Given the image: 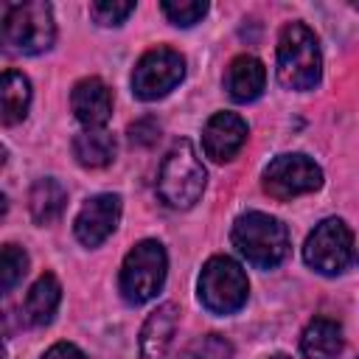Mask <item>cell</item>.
<instances>
[{
	"mask_svg": "<svg viewBox=\"0 0 359 359\" xmlns=\"http://www.w3.org/2000/svg\"><path fill=\"white\" fill-rule=\"evenodd\" d=\"M160 8L180 28H191L208 14V3L205 0H163Z\"/></svg>",
	"mask_w": 359,
	"mask_h": 359,
	"instance_id": "21",
	"label": "cell"
},
{
	"mask_svg": "<svg viewBox=\"0 0 359 359\" xmlns=\"http://www.w3.org/2000/svg\"><path fill=\"white\" fill-rule=\"evenodd\" d=\"M62 303V283L53 272H45L34 280V286L25 294V320L31 325H48Z\"/></svg>",
	"mask_w": 359,
	"mask_h": 359,
	"instance_id": "16",
	"label": "cell"
},
{
	"mask_svg": "<svg viewBox=\"0 0 359 359\" xmlns=\"http://www.w3.org/2000/svg\"><path fill=\"white\" fill-rule=\"evenodd\" d=\"M31 107V81L17 73V70H6L3 73V84H0V109H3V123L14 126L28 115Z\"/></svg>",
	"mask_w": 359,
	"mask_h": 359,
	"instance_id": "19",
	"label": "cell"
},
{
	"mask_svg": "<svg viewBox=\"0 0 359 359\" xmlns=\"http://www.w3.org/2000/svg\"><path fill=\"white\" fill-rule=\"evenodd\" d=\"M25 269H28L25 250H20L17 244H6L3 247V255H0V289L3 292H11L22 280Z\"/></svg>",
	"mask_w": 359,
	"mask_h": 359,
	"instance_id": "20",
	"label": "cell"
},
{
	"mask_svg": "<svg viewBox=\"0 0 359 359\" xmlns=\"http://www.w3.org/2000/svg\"><path fill=\"white\" fill-rule=\"evenodd\" d=\"M303 258L320 275L331 278V275L345 272L351 258H353V233H351V227L337 216L323 219L309 233L306 247H303Z\"/></svg>",
	"mask_w": 359,
	"mask_h": 359,
	"instance_id": "7",
	"label": "cell"
},
{
	"mask_svg": "<svg viewBox=\"0 0 359 359\" xmlns=\"http://www.w3.org/2000/svg\"><path fill=\"white\" fill-rule=\"evenodd\" d=\"M70 107L84 129H104V123L112 115V93L98 76H90L73 87Z\"/></svg>",
	"mask_w": 359,
	"mask_h": 359,
	"instance_id": "12",
	"label": "cell"
},
{
	"mask_svg": "<svg viewBox=\"0 0 359 359\" xmlns=\"http://www.w3.org/2000/svg\"><path fill=\"white\" fill-rule=\"evenodd\" d=\"M199 303L210 314H236L250 294V280L241 264L227 255H213L199 272Z\"/></svg>",
	"mask_w": 359,
	"mask_h": 359,
	"instance_id": "6",
	"label": "cell"
},
{
	"mask_svg": "<svg viewBox=\"0 0 359 359\" xmlns=\"http://www.w3.org/2000/svg\"><path fill=\"white\" fill-rule=\"evenodd\" d=\"M323 76V56L314 31L289 22L278 36V81L286 90H314Z\"/></svg>",
	"mask_w": 359,
	"mask_h": 359,
	"instance_id": "1",
	"label": "cell"
},
{
	"mask_svg": "<svg viewBox=\"0 0 359 359\" xmlns=\"http://www.w3.org/2000/svg\"><path fill=\"white\" fill-rule=\"evenodd\" d=\"M67 205V188L53 180V177H42L31 185V194H28V210H31V219L36 224H53L62 210Z\"/></svg>",
	"mask_w": 359,
	"mask_h": 359,
	"instance_id": "17",
	"label": "cell"
},
{
	"mask_svg": "<svg viewBox=\"0 0 359 359\" xmlns=\"http://www.w3.org/2000/svg\"><path fill=\"white\" fill-rule=\"evenodd\" d=\"M129 137H132V143L149 146V143H154V140L160 137V126H157L151 118H140V121H135V123L129 126Z\"/></svg>",
	"mask_w": 359,
	"mask_h": 359,
	"instance_id": "24",
	"label": "cell"
},
{
	"mask_svg": "<svg viewBox=\"0 0 359 359\" xmlns=\"http://www.w3.org/2000/svg\"><path fill=\"white\" fill-rule=\"evenodd\" d=\"M185 79V59L174 48H151L146 50L132 70V93L140 101H157L168 95Z\"/></svg>",
	"mask_w": 359,
	"mask_h": 359,
	"instance_id": "9",
	"label": "cell"
},
{
	"mask_svg": "<svg viewBox=\"0 0 359 359\" xmlns=\"http://www.w3.org/2000/svg\"><path fill=\"white\" fill-rule=\"evenodd\" d=\"M115 137L107 129H84L73 137V157L84 168H104L115 160Z\"/></svg>",
	"mask_w": 359,
	"mask_h": 359,
	"instance_id": "18",
	"label": "cell"
},
{
	"mask_svg": "<svg viewBox=\"0 0 359 359\" xmlns=\"http://www.w3.org/2000/svg\"><path fill=\"white\" fill-rule=\"evenodd\" d=\"M56 39L53 8L42 0L11 3L3 11V42L11 53L36 56L45 53Z\"/></svg>",
	"mask_w": 359,
	"mask_h": 359,
	"instance_id": "4",
	"label": "cell"
},
{
	"mask_svg": "<svg viewBox=\"0 0 359 359\" xmlns=\"http://www.w3.org/2000/svg\"><path fill=\"white\" fill-rule=\"evenodd\" d=\"M230 356H233V345L222 334H205L185 348L182 359H230Z\"/></svg>",
	"mask_w": 359,
	"mask_h": 359,
	"instance_id": "22",
	"label": "cell"
},
{
	"mask_svg": "<svg viewBox=\"0 0 359 359\" xmlns=\"http://www.w3.org/2000/svg\"><path fill=\"white\" fill-rule=\"evenodd\" d=\"M121 222V196L118 194H95L76 213L73 233L84 247L104 244Z\"/></svg>",
	"mask_w": 359,
	"mask_h": 359,
	"instance_id": "10",
	"label": "cell"
},
{
	"mask_svg": "<svg viewBox=\"0 0 359 359\" xmlns=\"http://www.w3.org/2000/svg\"><path fill=\"white\" fill-rule=\"evenodd\" d=\"M42 359H87V356H84V351H81L79 345H73V342H56V345H50V348L42 353Z\"/></svg>",
	"mask_w": 359,
	"mask_h": 359,
	"instance_id": "25",
	"label": "cell"
},
{
	"mask_svg": "<svg viewBox=\"0 0 359 359\" xmlns=\"http://www.w3.org/2000/svg\"><path fill=\"white\" fill-rule=\"evenodd\" d=\"M272 359H292V356H286V353H278V356H272Z\"/></svg>",
	"mask_w": 359,
	"mask_h": 359,
	"instance_id": "26",
	"label": "cell"
},
{
	"mask_svg": "<svg viewBox=\"0 0 359 359\" xmlns=\"http://www.w3.org/2000/svg\"><path fill=\"white\" fill-rule=\"evenodd\" d=\"M264 87H266V70H264L261 59L241 53L230 62V67L224 73V90L236 104L255 101L264 93Z\"/></svg>",
	"mask_w": 359,
	"mask_h": 359,
	"instance_id": "13",
	"label": "cell"
},
{
	"mask_svg": "<svg viewBox=\"0 0 359 359\" xmlns=\"http://www.w3.org/2000/svg\"><path fill=\"white\" fill-rule=\"evenodd\" d=\"M342 325L328 317L311 320L300 334V353L306 359H337L342 353Z\"/></svg>",
	"mask_w": 359,
	"mask_h": 359,
	"instance_id": "15",
	"label": "cell"
},
{
	"mask_svg": "<svg viewBox=\"0 0 359 359\" xmlns=\"http://www.w3.org/2000/svg\"><path fill=\"white\" fill-rule=\"evenodd\" d=\"M356 8H359V3H356Z\"/></svg>",
	"mask_w": 359,
	"mask_h": 359,
	"instance_id": "27",
	"label": "cell"
},
{
	"mask_svg": "<svg viewBox=\"0 0 359 359\" xmlns=\"http://www.w3.org/2000/svg\"><path fill=\"white\" fill-rule=\"evenodd\" d=\"M230 238H233V247L238 250V255L247 258V264H252L258 269L278 266L289 252L286 224L261 210H250V213L238 216Z\"/></svg>",
	"mask_w": 359,
	"mask_h": 359,
	"instance_id": "3",
	"label": "cell"
},
{
	"mask_svg": "<svg viewBox=\"0 0 359 359\" xmlns=\"http://www.w3.org/2000/svg\"><path fill=\"white\" fill-rule=\"evenodd\" d=\"M177 320L180 311L174 303H163L146 317L140 328V359H165L171 348V337L177 331Z\"/></svg>",
	"mask_w": 359,
	"mask_h": 359,
	"instance_id": "14",
	"label": "cell"
},
{
	"mask_svg": "<svg viewBox=\"0 0 359 359\" xmlns=\"http://www.w3.org/2000/svg\"><path fill=\"white\" fill-rule=\"evenodd\" d=\"M135 11V3L132 0H101V3H93L90 6V17L98 22V25H121L129 14Z\"/></svg>",
	"mask_w": 359,
	"mask_h": 359,
	"instance_id": "23",
	"label": "cell"
},
{
	"mask_svg": "<svg viewBox=\"0 0 359 359\" xmlns=\"http://www.w3.org/2000/svg\"><path fill=\"white\" fill-rule=\"evenodd\" d=\"M247 143V123L236 112H216L202 129V149L213 163L233 160Z\"/></svg>",
	"mask_w": 359,
	"mask_h": 359,
	"instance_id": "11",
	"label": "cell"
},
{
	"mask_svg": "<svg viewBox=\"0 0 359 359\" xmlns=\"http://www.w3.org/2000/svg\"><path fill=\"white\" fill-rule=\"evenodd\" d=\"M165 272H168V255L163 250L160 241L154 238H146V241H137L123 264H121V278H118V286H121V294L129 306H140V303H149L165 283Z\"/></svg>",
	"mask_w": 359,
	"mask_h": 359,
	"instance_id": "5",
	"label": "cell"
},
{
	"mask_svg": "<svg viewBox=\"0 0 359 359\" xmlns=\"http://www.w3.org/2000/svg\"><path fill=\"white\" fill-rule=\"evenodd\" d=\"M205 180H208V174H205V165H202L194 143L177 140L160 163L157 194L168 208L188 210L199 202V196L205 191Z\"/></svg>",
	"mask_w": 359,
	"mask_h": 359,
	"instance_id": "2",
	"label": "cell"
},
{
	"mask_svg": "<svg viewBox=\"0 0 359 359\" xmlns=\"http://www.w3.org/2000/svg\"><path fill=\"white\" fill-rule=\"evenodd\" d=\"M261 185L264 191L278 199V202H286V199H294V196H303V194H311L323 185V168L300 154V151H292V154H278L261 174Z\"/></svg>",
	"mask_w": 359,
	"mask_h": 359,
	"instance_id": "8",
	"label": "cell"
}]
</instances>
